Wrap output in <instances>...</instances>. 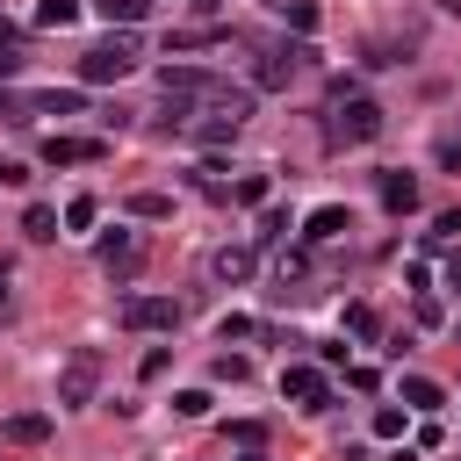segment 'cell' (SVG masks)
<instances>
[{
    "instance_id": "cell-3",
    "label": "cell",
    "mask_w": 461,
    "mask_h": 461,
    "mask_svg": "<svg viewBox=\"0 0 461 461\" xmlns=\"http://www.w3.org/2000/svg\"><path fill=\"white\" fill-rule=\"evenodd\" d=\"M281 396H288L295 411H331V375H324L317 360H288V367H281Z\"/></svg>"
},
{
    "instance_id": "cell-38",
    "label": "cell",
    "mask_w": 461,
    "mask_h": 461,
    "mask_svg": "<svg viewBox=\"0 0 461 461\" xmlns=\"http://www.w3.org/2000/svg\"><path fill=\"white\" fill-rule=\"evenodd\" d=\"M0 274H7V267H0Z\"/></svg>"
},
{
    "instance_id": "cell-6",
    "label": "cell",
    "mask_w": 461,
    "mask_h": 461,
    "mask_svg": "<svg viewBox=\"0 0 461 461\" xmlns=\"http://www.w3.org/2000/svg\"><path fill=\"white\" fill-rule=\"evenodd\" d=\"M101 151H108L101 137H65V130H50V137H43V166H94Z\"/></svg>"
},
{
    "instance_id": "cell-22",
    "label": "cell",
    "mask_w": 461,
    "mask_h": 461,
    "mask_svg": "<svg viewBox=\"0 0 461 461\" xmlns=\"http://www.w3.org/2000/svg\"><path fill=\"white\" fill-rule=\"evenodd\" d=\"M94 216H101L94 194H72V202H65V230H94Z\"/></svg>"
},
{
    "instance_id": "cell-15",
    "label": "cell",
    "mask_w": 461,
    "mask_h": 461,
    "mask_svg": "<svg viewBox=\"0 0 461 461\" xmlns=\"http://www.w3.org/2000/svg\"><path fill=\"white\" fill-rule=\"evenodd\" d=\"M22 238H29V245H50V238H58V209L29 202V209H22Z\"/></svg>"
},
{
    "instance_id": "cell-5",
    "label": "cell",
    "mask_w": 461,
    "mask_h": 461,
    "mask_svg": "<svg viewBox=\"0 0 461 461\" xmlns=\"http://www.w3.org/2000/svg\"><path fill=\"white\" fill-rule=\"evenodd\" d=\"M122 324H130V331H173V324H180V303H173V295H130V303H122Z\"/></svg>"
},
{
    "instance_id": "cell-13",
    "label": "cell",
    "mask_w": 461,
    "mask_h": 461,
    "mask_svg": "<svg viewBox=\"0 0 461 461\" xmlns=\"http://www.w3.org/2000/svg\"><path fill=\"white\" fill-rule=\"evenodd\" d=\"M0 432H7V447H43L50 439V411H14Z\"/></svg>"
},
{
    "instance_id": "cell-8",
    "label": "cell",
    "mask_w": 461,
    "mask_h": 461,
    "mask_svg": "<svg viewBox=\"0 0 461 461\" xmlns=\"http://www.w3.org/2000/svg\"><path fill=\"white\" fill-rule=\"evenodd\" d=\"M375 194H382V209H389V216H411V209H418V180H411L403 166L375 173Z\"/></svg>"
},
{
    "instance_id": "cell-14",
    "label": "cell",
    "mask_w": 461,
    "mask_h": 461,
    "mask_svg": "<svg viewBox=\"0 0 461 461\" xmlns=\"http://www.w3.org/2000/svg\"><path fill=\"white\" fill-rule=\"evenodd\" d=\"M396 396H403V411H439V403H447V389H439L432 375H403Z\"/></svg>"
},
{
    "instance_id": "cell-33",
    "label": "cell",
    "mask_w": 461,
    "mask_h": 461,
    "mask_svg": "<svg viewBox=\"0 0 461 461\" xmlns=\"http://www.w3.org/2000/svg\"><path fill=\"white\" fill-rule=\"evenodd\" d=\"M22 180H29V166L22 158H0V187H22Z\"/></svg>"
},
{
    "instance_id": "cell-34",
    "label": "cell",
    "mask_w": 461,
    "mask_h": 461,
    "mask_svg": "<svg viewBox=\"0 0 461 461\" xmlns=\"http://www.w3.org/2000/svg\"><path fill=\"white\" fill-rule=\"evenodd\" d=\"M439 166H447V173H461V137H447V144H439Z\"/></svg>"
},
{
    "instance_id": "cell-9",
    "label": "cell",
    "mask_w": 461,
    "mask_h": 461,
    "mask_svg": "<svg viewBox=\"0 0 461 461\" xmlns=\"http://www.w3.org/2000/svg\"><path fill=\"white\" fill-rule=\"evenodd\" d=\"M346 230H353V209H346V202H324V209L303 216V238H310V245H331V238H346Z\"/></svg>"
},
{
    "instance_id": "cell-21",
    "label": "cell",
    "mask_w": 461,
    "mask_h": 461,
    "mask_svg": "<svg viewBox=\"0 0 461 461\" xmlns=\"http://www.w3.org/2000/svg\"><path fill=\"white\" fill-rule=\"evenodd\" d=\"M79 22V0H36V29H72Z\"/></svg>"
},
{
    "instance_id": "cell-27",
    "label": "cell",
    "mask_w": 461,
    "mask_h": 461,
    "mask_svg": "<svg viewBox=\"0 0 461 461\" xmlns=\"http://www.w3.org/2000/svg\"><path fill=\"white\" fill-rule=\"evenodd\" d=\"M403 418H411V411H396V403H382V411H375V439H403Z\"/></svg>"
},
{
    "instance_id": "cell-28",
    "label": "cell",
    "mask_w": 461,
    "mask_h": 461,
    "mask_svg": "<svg viewBox=\"0 0 461 461\" xmlns=\"http://www.w3.org/2000/svg\"><path fill=\"white\" fill-rule=\"evenodd\" d=\"M281 238H288V209H267L259 216V245H281Z\"/></svg>"
},
{
    "instance_id": "cell-2",
    "label": "cell",
    "mask_w": 461,
    "mask_h": 461,
    "mask_svg": "<svg viewBox=\"0 0 461 461\" xmlns=\"http://www.w3.org/2000/svg\"><path fill=\"white\" fill-rule=\"evenodd\" d=\"M130 72H137V43H130V36L79 50V79H86V86H115V79H130Z\"/></svg>"
},
{
    "instance_id": "cell-17",
    "label": "cell",
    "mask_w": 461,
    "mask_h": 461,
    "mask_svg": "<svg viewBox=\"0 0 461 461\" xmlns=\"http://www.w3.org/2000/svg\"><path fill=\"white\" fill-rule=\"evenodd\" d=\"M238 130H245V122H238V115H216V108H209V115L194 122V137H202V144H230Z\"/></svg>"
},
{
    "instance_id": "cell-37",
    "label": "cell",
    "mask_w": 461,
    "mask_h": 461,
    "mask_svg": "<svg viewBox=\"0 0 461 461\" xmlns=\"http://www.w3.org/2000/svg\"><path fill=\"white\" fill-rule=\"evenodd\" d=\"M238 461H267V454H259V447H245V454H238Z\"/></svg>"
},
{
    "instance_id": "cell-16",
    "label": "cell",
    "mask_w": 461,
    "mask_h": 461,
    "mask_svg": "<svg viewBox=\"0 0 461 461\" xmlns=\"http://www.w3.org/2000/svg\"><path fill=\"white\" fill-rule=\"evenodd\" d=\"M86 7H94V14H101V22H122V29H130V22H144V14H151V0H86Z\"/></svg>"
},
{
    "instance_id": "cell-24",
    "label": "cell",
    "mask_w": 461,
    "mask_h": 461,
    "mask_svg": "<svg viewBox=\"0 0 461 461\" xmlns=\"http://www.w3.org/2000/svg\"><path fill=\"white\" fill-rule=\"evenodd\" d=\"M130 216H144V223H158V216H173V202H166V194H130Z\"/></svg>"
},
{
    "instance_id": "cell-18",
    "label": "cell",
    "mask_w": 461,
    "mask_h": 461,
    "mask_svg": "<svg viewBox=\"0 0 461 461\" xmlns=\"http://www.w3.org/2000/svg\"><path fill=\"white\" fill-rule=\"evenodd\" d=\"M267 194H274V180H267V173H238V180H230V202H245V209H259Z\"/></svg>"
},
{
    "instance_id": "cell-20",
    "label": "cell",
    "mask_w": 461,
    "mask_h": 461,
    "mask_svg": "<svg viewBox=\"0 0 461 461\" xmlns=\"http://www.w3.org/2000/svg\"><path fill=\"white\" fill-rule=\"evenodd\" d=\"M274 7L288 14V29H295V36H317V22H324V14H317V0H274Z\"/></svg>"
},
{
    "instance_id": "cell-11",
    "label": "cell",
    "mask_w": 461,
    "mask_h": 461,
    "mask_svg": "<svg viewBox=\"0 0 461 461\" xmlns=\"http://www.w3.org/2000/svg\"><path fill=\"white\" fill-rule=\"evenodd\" d=\"M252 267H259V259H252V245H216V252H209V274H216L223 288L252 281Z\"/></svg>"
},
{
    "instance_id": "cell-1",
    "label": "cell",
    "mask_w": 461,
    "mask_h": 461,
    "mask_svg": "<svg viewBox=\"0 0 461 461\" xmlns=\"http://www.w3.org/2000/svg\"><path fill=\"white\" fill-rule=\"evenodd\" d=\"M324 137H331V144H375V137H382V101H367L353 79H339V86H331V122H324Z\"/></svg>"
},
{
    "instance_id": "cell-29",
    "label": "cell",
    "mask_w": 461,
    "mask_h": 461,
    "mask_svg": "<svg viewBox=\"0 0 461 461\" xmlns=\"http://www.w3.org/2000/svg\"><path fill=\"white\" fill-rule=\"evenodd\" d=\"M252 331H259L252 317H216V339H223V346H230V339H252Z\"/></svg>"
},
{
    "instance_id": "cell-4",
    "label": "cell",
    "mask_w": 461,
    "mask_h": 461,
    "mask_svg": "<svg viewBox=\"0 0 461 461\" xmlns=\"http://www.w3.org/2000/svg\"><path fill=\"white\" fill-rule=\"evenodd\" d=\"M94 389H101V353H94V346H79V353L58 367V403H65V411H79V403H94Z\"/></svg>"
},
{
    "instance_id": "cell-36",
    "label": "cell",
    "mask_w": 461,
    "mask_h": 461,
    "mask_svg": "<svg viewBox=\"0 0 461 461\" xmlns=\"http://www.w3.org/2000/svg\"><path fill=\"white\" fill-rule=\"evenodd\" d=\"M389 461H418V454H411V447H396V454H389Z\"/></svg>"
},
{
    "instance_id": "cell-25",
    "label": "cell",
    "mask_w": 461,
    "mask_h": 461,
    "mask_svg": "<svg viewBox=\"0 0 461 461\" xmlns=\"http://www.w3.org/2000/svg\"><path fill=\"white\" fill-rule=\"evenodd\" d=\"M411 317H418V331H439V324H447V310H439V295H418V303H411Z\"/></svg>"
},
{
    "instance_id": "cell-26",
    "label": "cell",
    "mask_w": 461,
    "mask_h": 461,
    "mask_svg": "<svg viewBox=\"0 0 461 461\" xmlns=\"http://www.w3.org/2000/svg\"><path fill=\"white\" fill-rule=\"evenodd\" d=\"M209 403H216L209 389H180V396H173V411H180V418H209Z\"/></svg>"
},
{
    "instance_id": "cell-35",
    "label": "cell",
    "mask_w": 461,
    "mask_h": 461,
    "mask_svg": "<svg viewBox=\"0 0 461 461\" xmlns=\"http://www.w3.org/2000/svg\"><path fill=\"white\" fill-rule=\"evenodd\" d=\"M447 288H461V252H447Z\"/></svg>"
},
{
    "instance_id": "cell-30",
    "label": "cell",
    "mask_w": 461,
    "mask_h": 461,
    "mask_svg": "<svg viewBox=\"0 0 461 461\" xmlns=\"http://www.w3.org/2000/svg\"><path fill=\"white\" fill-rule=\"evenodd\" d=\"M166 367H173V346H151V353H144V367H137V375H144V382H158V375H166Z\"/></svg>"
},
{
    "instance_id": "cell-19",
    "label": "cell",
    "mask_w": 461,
    "mask_h": 461,
    "mask_svg": "<svg viewBox=\"0 0 461 461\" xmlns=\"http://www.w3.org/2000/svg\"><path fill=\"white\" fill-rule=\"evenodd\" d=\"M303 274H310V259H303V252H281V259H274V295H295Z\"/></svg>"
},
{
    "instance_id": "cell-12",
    "label": "cell",
    "mask_w": 461,
    "mask_h": 461,
    "mask_svg": "<svg viewBox=\"0 0 461 461\" xmlns=\"http://www.w3.org/2000/svg\"><path fill=\"white\" fill-rule=\"evenodd\" d=\"M86 101L72 86H43V94H22V115H79Z\"/></svg>"
},
{
    "instance_id": "cell-32",
    "label": "cell",
    "mask_w": 461,
    "mask_h": 461,
    "mask_svg": "<svg viewBox=\"0 0 461 461\" xmlns=\"http://www.w3.org/2000/svg\"><path fill=\"white\" fill-rule=\"evenodd\" d=\"M439 238H461V209H447V216L432 223V245H439Z\"/></svg>"
},
{
    "instance_id": "cell-23",
    "label": "cell",
    "mask_w": 461,
    "mask_h": 461,
    "mask_svg": "<svg viewBox=\"0 0 461 461\" xmlns=\"http://www.w3.org/2000/svg\"><path fill=\"white\" fill-rule=\"evenodd\" d=\"M346 331H353V339H382V317H375L367 303H353V310H346Z\"/></svg>"
},
{
    "instance_id": "cell-7",
    "label": "cell",
    "mask_w": 461,
    "mask_h": 461,
    "mask_svg": "<svg viewBox=\"0 0 461 461\" xmlns=\"http://www.w3.org/2000/svg\"><path fill=\"white\" fill-rule=\"evenodd\" d=\"M303 58H310L303 43H295V50H267V58L252 65V86H259V94H281V86H288V72H295Z\"/></svg>"
},
{
    "instance_id": "cell-31",
    "label": "cell",
    "mask_w": 461,
    "mask_h": 461,
    "mask_svg": "<svg viewBox=\"0 0 461 461\" xmlns=\"http://www.w3.org/2000/svg\"><path fill=\"white\" fill-rule=\"evenodd\" d=\"M230 439H238V447H259V439H267V425H259V418H238V425H230Z\"/></svg>"
},
{
    "instance_id": "cell-10",
    "label": "cell",
    "mask_w": 461,
    "mask_h": 461,
    "mask_svg": "<svg viewBox=\"0 0 461 461\" xmlns=\"http://www.w3.org/2000/svg\"><path fill=\"white\" fill-rule=\"evenodd\" d=\"M101 267H108L115 281H130V274L144 267V245H137L130 230H108V238H101Z\"/></svg>"
}]
</instances>
